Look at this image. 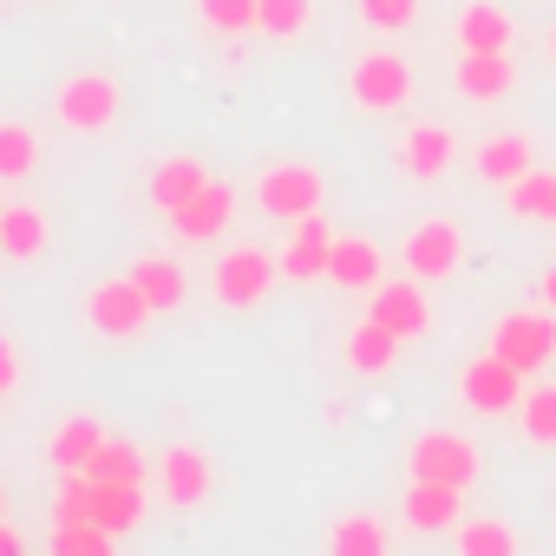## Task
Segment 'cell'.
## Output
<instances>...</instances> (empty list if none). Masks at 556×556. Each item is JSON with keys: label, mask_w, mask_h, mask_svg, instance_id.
<instances>
[{"label": "cell", "mask_w": 556, "mask_h": 556, "mask_svg": "<svg viewBox=\"0 0 556 556\" xmlns=\"http://www.w3.org/2000/svg\"><path fill=\"white\" fill-rule=\"evenodd\" d=\"M275 275H282V255H268V249H249V242H236V249L216 262L210 289H216V302H223V308H255V302L275 289Z\"/></svg>", "instance_id": "obj_1"}, {"label": "cell", "mask_w": 556, "mask_h": 556, "mask_svg": "<svg viewBox=\"0 0 556 556\" xmlns=\"http://www.w3.org/2000/svg\"><path fill=\"white\" fill-rule=\"evenodd\" d=\"M151 302L138 295V282L131 275H112V282H99L92 295H86V321H92V334H105V341H138L144 328H151Z\"/></svg>", "instance_id": "obj_2"}, {"label": "cell", "mask_w": 556, "mask_h": 556, "mask_svg": "<svg viewBox=\"0 0 556 556\" xmlns=\"http://www.w3.org/2000/svg\"><path fill=\"white\" fill-rule=\"evenodd\" d=\"M491 354H497V361H510L517 374H536V367H549V354H556V315H549V308L504 315V321L491 328Z\"/></svg>", "instance_id": "obj_3"}, {"label": "cell", "mask_w": 556, "mask_h": 556, "mask_svg": "<svg viewBox=\"0 0 556 556\" xmlns=\"http://www.w3.org/2000/svg\"><path fill=\"white\" fill-rule=\"evenodd\" d=\"M255 203H262V216H275V223H302V216L321 210V170H315V164H275V170H262Z\"/></svg>", "instance_id": "obj_4"}, {"label": "cell", "mask_w": 556, "mask_h": 556, "mask_svg": "<svg viewBox=\"0 0 556 556\" xmlns=\"http://www.w3.org/2000/svg\"><path fill=\"white\" fill-rule=\"evenodd\" d=\"M348 92L361 112H400L413 99V66L400 53H361L354 73H348Z\"/></svg>", "instance_id": "obj_5"}, {"label": "cell", "mask_w": 556, "mask_h": 556, "mask_svg": "<svg viewBox=\"0 0 556 556\" xmlns=\"http://www.w3.org/2000/svg\"><path fill=\"white\" fill-rule=\"evenodd\" d=\"M406 458H413V478H426V484H458V491H465V484L478 478V465H484L465 432H419Z\"/></svg>", "instance_id": "obj_6"}, {"label": "cell", "mask_w": 556, "mask_h": 556, "mask_svg": "<svg viewBox=\"0 0 556 556\" xmlns=\"http://www.w3.org/2000/svg\"><path fill=\"white\" fill-rule=\"evenodd\" d=\"M465 262V229L452 216H426L413 236H406V275L413 282H445Z\"/></svg>", "instance_id": "obj_7"}, {"label": "cell", "mask_w": 556, "mask_h": 556, "mask_svg": "<svg viewBox=\"0 0 556 556\" xmlns=\"http://www.w3.org/2000/svg\"><path fill=\"white\" fill-rule=\"evenodd\" d=\"M53 112H60V125H73V131H105V125L118 118V79H112V73H73V79L60 86Z\"/></svg>", "instance_id": "obj_8"}, {"label": "cell", "mask_w": 556, "mask_h": 556, "mask_svg": "<svg viewBox=\"0 0 556 556\" xmlns=\"http://www.w3.org/2000/svg\"><path fill=\"white\" fill-rule=\"evenodd\" d=\"M458 393H465V406H471V413L497 419V413H517V400H523V374H517L510 361L484 354V361H471V367H465Z\"/></svg>", "instance_id": "obj_9"}, {"label": "cell", "mask_w": 556, "mask_h": 556, "mask_svg": "<svg viewBox=\"0 0 556 556\" xmlns=\"http://www.w3.org/2000/svg\"><path fill=\"white\" fill-rule=\"evenodd\" d=\"M426 282H380L374 295H367V321H380V328H393L400 341H419L426 328H432V308H426V295H419Z\"/></svg>", "instance_id": "obj_10"}, {"label": "cell", "mask_w": 556, "mask_h": 556, "mask_svg": "<svg viewBox=\"0 0 556 556\" xmlns=\"http://www.w3.org/2000/svg\"><path fill=\"white\" fill-rule=\"evenodd\" d=\"M157 491H164V504L197 510V504L210 497V452H203V445H170V452L157 458Z\"/></svg>", "instance_id": "obj_11"}, {"label": "cell", "mask_w": 556, "mask_h": 556, "mask_svg": "<svg viewBox=\"0 0 556 556\" xmlns=\"http://www.w3.org/2000/svg\"><path fill=\"white\" fill-rule=\"evenodd\" d=\"M229 210H236V190H229L223 177H210V184H203V190L170 216V229H177L184 242H216V236L229 229Z\"/></svg>", "instance_id": "obj_12"}, {"label": "cell", "mask_w": 556, "mask_h": 556, "mask_svg": "<svg viewBox=\"0 0 556 556\" xmlns=\"http://www.w3.org/2000/svg\"><path fill=\"white\" fill-rule=\"evenodd\" d=\"M328 255H334V229L321 216L289 223V249H282V275H289V282H315V275H328Z\"/></svg>", "instance_id": "obj_13"}, {"label": "cell", "mask_w": 556, "mask_h": 556, "mask_svg": "<svg viewBox=\"0 0 556 556\" xmlns=\"http://www.w3.org/2000/svg\"><path fill=\"white\" fill-rule=\"evenodd\" d=\"M328 275H334V282H341L348 295H374V289H380V275H387L380 242H367V236H334Z\"/></svg>", "instance_id": "obj_14"}, {"label": "cell", "mask_w": 556, "mask_h": 556, "mask_svg": "<svg viewBox=\"0 0 556 556\" xmlns=\"http://www.w3.org/2000/svg\"><path fill=\"white\" fill-rule=\"evenodd\" d=\"M452 157H458V138H452L445 125H413V131L400 138V170H406V177H419V184L445 177V170H452Z\"/></svg>", "instance_id": "obj_15"}, {"label": "cell", "mask_w": 556, "mask_h": 556, "mask_svg": "<svg viewBox=\"0 0 556 556\" xmlns=\"http://www.w3.org/2000/svg\"><path fill=\"white\" fill-rule=\"evenodd\" d=\"M458 510H465V491L458 484H426V478H413V491H406V504H400V517L413 523V530H452L458 523Z\"/></svg>", "instance_id": "obj_16"}, {"label": "cell", "mask_w": 556, "mask_h": 556, "mask_svg": "<svg viewBox=\"0 0 556 556\" xmlns=\"http://www.w3.org/2000/svg\"><path fill=\"white\" fill-rule=\"evenodd\" d=\"M510 86H517L510 53H465V60H458V92H465L471 105H491V99H504Z\"/></svg>", "instance_id": "obj_17"}, {"label": "cell", "mask_w": 556, "mask_h": 556, "mask_svg": "<svg viewBox=\"0 0 556 556\" xmlns=\"http://www.w3.org/2000/svg\"><path fill=\"white\" fill-rule=\"evenodd\" d=\"M510 14L497 8V0H471V8L458 14V47L465 53H510Z\"/></svg>", "instance_id": "obj_18"}, {"label": "cell", "mask_w": 556, "mask_h": 556, "mask_svg": "<svg viewBox=\"0 0 556 556\" xmlns=\"http://www.w3.org/2000/svg\"><path fill=\"white\" fill-rule=\"evenodd\" d=\"M400 334L393 328H380V321H361L354 334H348V367L354 374H367V380H380V374H393L400 367Z\"/></svg>", "instance_id": "obj_19"}, {"label": "cell", "mask_w": 556, "mask_h": 556, "mask_svg": "<svg viewBox=\"0 0 556 556\" xmlns=\"http://www.w3.org/2000/svg\"><path fill=\"white\" fill-rule=\"evenodd\" d=\"M131 282H138V295L157 308V315H170V308H184V268L170 262V255H138L131 268Z\"/></svg>", "instance_id": "obj_20"}, {"label": "cell", "mask_w": 556, "mask_h": 556, "mask_svg": "<svg viewBox=\"0 0 556 556\" xmlns=\"http://www.w3.org/2000/svg\"><path fill=\"white\" fill-rule=\"evenodd\" d=\"M523 170H530V138H523V131H491V138L478 144V177H484V184L504 190V184H517Z\"/></svg>", "instance_id": "obj_21"}, {"label": "cell", "mask_w": 556, "mask_h": 556, "mask_svg": "<svg viewBox=\"0 0 556 556\" xmlns=\"http://www.w3.org/2000/svg\"><path fill=\"white\" fill-rule=\"evenodd\" d=\"M203 184H210V170H203L197 157H164V164L151 170V203H157L164 216H177V210H184Z\"/></svg>", "instance_id": "obj_22"}, {"label": "cell", "mask_w": 556, "mask_h": 556, "mask_svg": "<svg viewBox=\"0 0 556 556\" xmlns=\"http://www.w3.org/2000/svg\"><path fill=\"white\" fill-rule=\"evenodd\" d=\"M0 255H14V262L47 255V216L34 203H8V210H0Z\"/></svg>", "instance_id": "obj_23"}, {"label": "cell", "mask_w": 556, "mask_h": 556, "mask_svg": "<svg viewBox=\"0 0 556 556\" xmlns=\"http://www.w3.org/2000/svg\"><path fill=\"white\" fill-rule=\"evenodd\" d=\"M99 445H105V426H99V419H86V413H73V419H66V426L53 432V445H47V458H53L60 471H86Z\"/></svg>", "instance_id": "obj_24"}, {"label": "cell", "mask_w": 556, "mask_h": 556, "mask_svg": "<svg viewBox=\"0 0 556 556\" xmlns=\"http://www.w3.org/2000/svg\"><path fill=\"white\" fill-rule=\"evenodd\" d=\"M92 523L112 530V536L138 530V523H144V484H99V497H92Z\"/></svg>", "instance_id": "obj_25"}, {"label": "cell", "mask_w": 556, "mask_h": 556, "mask_svg": "<svg viewBox=\"0 0 556 556\" xmlns=\"http://www.w3.org/2000/svg\"><path fill=\"white\" fill-rule=\"evenodd\" d=\"M504 203H510V216H523V223H549L556 216V170H523L517 184H504Z\"/></svg>", "instance_id": "obj_26"}, {"label": "cell", "mask_w": 556, "mask_h": 556, "mask_svg": "<svg viewBox=\"0 0 556 556\" xmlns=\"http://www.w3.org/2000/svg\"><path fill=\"white\" fill-rule=\"evenodd\" d=\"M86 478H92V484H144V452H138L131 439H105V445L92 452Z\"/></svg>", "instance_id": "obj_27"}, {"label": "cell", "mask_w": 556, "mask_h": 556, "mask_svg": "<svg viewBox=\"0 0 556 556\" xmlns=\"http://www.w3.org/2000/svg\"><path fill=\"white\" fill-rule=\"evenodd\" d=\"M328 556H387V523H380L374 510L341 517V523L328 530Z\"/></svg>", "instance_id": "obj_28"}, {"label": "cell", "mask_w": 556, "mask_h": 556, "mask_svg": "<svg viewBox=\"0 0 556 556\" xmlns=\"http://www.w3.org/2000/svg\"><path fill=\"white\" fill-rule=\"evenodd\" d=\"M308 21H315V0H262L255 8V34L268 40H302Z\"/></svg>", "instance_id": "obj_29"}, {"label": "cell", "mask_w": 556, "mask_h": 556, "mask_svg": "<svg viewBox=\"0 0 556 556\" xmlns=\"http://www.w3.org/2000/svg\"><path fill=\"white\" fill-rule=\"evenodd\" d=\"M40 170V131L34 125H0V177L21 184Z\"/></svg>", "instance_id": "obj_30"}, {"label": "cell", "mask_w": 556, "mask_h": 556, "mask_svg": "<svg viewBox=\"0 0 556 556\" xmlns=\"http://www.w3.org/2000/svg\"><path fill=\"white\" fill-rule=\"evenodd\" d=\"M458 556H517V536L497 517H458Z\"/></svg>", "instance_id": "obj_31"}, {"label": "cell", "mask_w": 556, "mask_h": 556, "mask_svg": "<svg viewBox=\"0 0 556 556\" xmlns=\"http://www.w3.org/2000/svg\"><path fill=\"white\" fill-rule=\"evenodd\" d=\"M517 426L530 445H556V387H530L517 400Z\"/></svg>", "instance_id": "obj_32"}, {"label": "cell", "mask_w": 556, "mask_h": 556, "mask_svg": "<svg viewBox=\"0 0 556 556\" xmlns=\"http://www.w3.org/2000/svg\"><path fill=\"white\" fill-rule=\"evenodd\" d=\"M53 556H112V530H99L92 517L53 523Z\"/></svg>", "instance_id": "obj_33"}, {"label": "cell", "mask_w": 556, "mask_h": 556, "mask_svg": "<svg viewBox=\"0 0 556 556\" xmlns=\"http://www.w3.org/2000/svg\"><path fill=\"white\" fill-rule=\"evenodd\" d=\"M255 8L262 0H203V21H210V34H255Z\"/></svg>", "instance_id": "obj_34"}, {"label": "cell", "mask_w": 556, "mask_h": 556, "mask_svg": "<svg viewBox=\"0 0 556 556\" xmlns=\"http://www.w3.org/2000/svg\"><path fill=\"white\" fill-rule=\"evenodd\" d=\"M92 497H99V484H92L86 471H60V504H53V523L92 517Z\"/></svg>", "instance_id": "obj_35"}, {"label": "cell", "mask_w": 556, "mask_h": 556, "mask_svg": "<svg viewBox=\"0 0 556 556\" xmlns=\"http://www.w3.org/2000/svg\"><path fill=\"white\" fill-rule=\"evenodd\" d=\"M361 21L374 34H406L419 21V0H361Z\"/></svg>", "instance_id": "obj_36"}, {"label": "cell", "mask_w": 556, "mask_h": 556, "mask_svg": "<svg viewBox=\"0 0 556 556\" xmlns=\"http://www.w3.org/2000/svg\"><path fill=\"white\" fill-rule=\"evenodd\" d=\"M21 387V354H14V341L0 334V393H14Z\"/></svg>", "instance_id": "obj_37"}, {"label": "cell", "mask_w": 556, "mask_h": 556, "mask_svg": "<svg viewBox=\"0 0 556 556\" xmlns=\"http://www.w3.org/2000/svg\"><path fill=\"white\" fill-rule=\"evenodd\" d=\"M0 556H27V536H21L8 517H0Z\"/></svg>", "instance_id": "obj_38"}, {"label": "cell", "mask_w": 556, "mask_h": 556, "mask_svg": "<svg viewBox=\"0 0 556 556\" xmlns=\"http://www.w3.org/2000/svg\"><path fill=\"white\" fill-rule=\"evenodd\" d=\"M536 295H543V308H556V268H543V282H536Z\"/></svg>", "instance_id": "obj_39"}, {"label": "cell", "mask_w": 556, "mask_h": 556, "mask_svg": "<svg viewBox=\"0 0 556 556\" xmlns=\"http://www.w3.org/2000/svg\"><path fill=\"white\" fill-rule=\"evenodd\" d=\"M0 510H8V484H0Z\"/></svg>", "instance_id": "obj_40"}, {"label": "cell", "mask_w": 556, "mask_h": 556, "mask_svg": "<svg viewBox=\"0 0 556 556\" xmlns=\"http://www.w3.org/2000/svg\"><path fill=\"white\" fill-rule=\"evenodd\" d=\"M549 53H556V27H549Z\"/></svg>", "instance_id": "obj_41"}, {"label": "cell", "mask_w": 556, "mask_h": 556, "mask_svg": "<svg viewBox=\"0 0 556 556\" xmlns=\"http://www.w3.org/2000/svg\"><path fill=\"white\" fill-rule=\"evenodd\" d=\"M0 400H8V393H0Z\"/></svg>", "instance_id": "obj_42"}]
</instances>
